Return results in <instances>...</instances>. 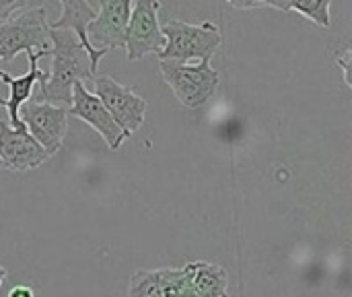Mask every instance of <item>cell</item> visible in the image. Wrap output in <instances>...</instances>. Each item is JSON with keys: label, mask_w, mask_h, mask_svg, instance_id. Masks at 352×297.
I'll return each mask as SVG.
<instances>
[{"label": "cell", "mask_w": 352, "mask_h": 297, "mask_svg": "<svg viewBox=\"0 0 352 297\" xmlns=\"http://www.w3.org/2000/svg\"><path fill=\"white\" fill-rule=\"evenodd\" d=\"M130 0H103L99 2L97 17L87 25V39L95 50H116L124 48L126 27L130 19Z\"/></svg>", "instance_id": "obj_8"}, {"label": "cell", "mask_w": 352, "mask_h": 297, "mask_svg": "<svg viewBox=\"0 0 352 297\" xmlns=\"http://www.w3.org/2000/svg\"><path fill=\"white\" fill-rule=\"evenodd\" d=\"M50 41H52V50H50L52 72L39 79L37 83L39 91L33 99L68 110L72 105L74 85L95 79V74L91 72V62L87 52L82 50L80 41L72 31L50 29Z\"/></svg>", "instance_id": "obj_1"}, {"label": "cell", "mask_w": 352, "mask_h": 297, "mask_svg": "<svg viewBox=\"0 0 352 297\" xmlns=\"http://www.w3.org/2000/svg\"><path fill=\"white\" fill-rule=\"evenodd\" d=\"M0 167H2V165H0Z\"/></svg>", "instance_id": "obj_23"}, {"label": "cell", "mask_w": 352, "mask_h": 297, "mask_svg": "<svg viewBox=\"0 0 352 297\" xmlns=\"http://www.w3.org/2000/svg\"><path fill=\"white\" fill-rule=\"evenodd\" d=\"M184 289V267L182 269H169L167 281L157 297H179Z\"/></svg>", "instance_id": "obj_16"}, {"label": "cell", "mask_w": 352, "mask_h": 297, "mask_svg": "<svg viewBox=\"0 0 352 297\" xmlns=\"http://www.w3.org/2000/svg\"><path fill=\"white\" fill-rule=\"evenodd\" d=\"M27 58H29V70L27 74H21V76H10L8 72L0 70V81L8 85V99H2L0 97V105L6 107L8 112V124L12 128H21L23 122L19 120V110L25 101L31 99L33 95V89L37 87L39 79H43L47 72H43L39 68V58H45L50 54H37V52H25Z\"/></svg>", "instance_id": "obj_12"}, {"label": "cell", "mask_w": 352, "mask_h": 297, "mask_svg": "<svg viewBox=\"0 0 352 297\" xmlns=\"http://www.w3.org/2000/svg\"><path fill=\"white\" fill-rule=\"evenodd\" d=\"M19 120L27 128V132L45 149V153L52 157L62 149L66 130H68V110L41 103L35 99H29L19 110Z\"/></svg>", "instance_id": "obj_7"}, {"label": "cell", "mask_w": 352, "mask_h": 297, "mask_svg": "<svg viewBox=\"0 0 352 297\" xmlns=\"http://www.w3.org/2000/svg\"><path fill=\"white\" fill-rule=\"evenodd\" d=\"M330 0H291V2H260V8L270 6V8H278V10H291L297 12L309 21H314L316 25L328 29L332 19H330Z\"/></svg>", "instance_id": "obj_14"}, {"label": "cell", "mask_w": 352, "mask_h": 297, "mask_svg": "<svg viewBox=\"0 0 352 297\" xmlns=\"http://www.w3.org/2000/svg\"><path fill=\"white\" fill-rule=\"evenodd\" d=\"M169 269H157V271H138L130 277L128 297H157L161 294L165 281H167Z\"/></svg>", "instance_id": "obj_15"}, {"label": "cell", "mask_w": 352, "mask_h": 297, "mask_svg": "<svg viewBox=\"0 0 352 297\" xmlns=\"http://www.w3.org/2000/svg\"><path fill=\"white\" fill-rule=\"evenodd\" d=\"M179 297H196V294L192 291V287H190V285L186 283V275H184V289H182Z\"/></svg>", "instance_id": "obj_20"}, {"label": "cell", "mask_w": 352, "mask_h": 297, "mask_svg": "<svg viewBox=\"0 0 352 297\" xmlns=\"http://www.w3.org/2000/svg\"><path fill=\"white\" fill-rule=\"evenodd\" d=\"M8 297H35L33 296V289L27 287V285H14L10 291H8Z\"/></svg>", "instance_id": "obj_19"}, {"label": "cell", "mask_w": 352, "mask_h": 297, "mask_svg": "<svg viewBox=\"0 0 352 297\" xmlns=\"http://www.w3.org/2000/svg\"><path fill=\"white\" fill-rule=\"evenodd\" d=\"M27 8L25 0H0V25L10 21L14 14L23 12Z\"/></svg>", "instance_id": "obj_17"}, {"label": "cell", "mask_w": 352, "mask_h": 297, "mask_svg": "<svg viewBox=\"0 0 352 297\" xmlns=\"http://www.w3.org/2000/svg\"><path fill=\"white\" fill-rule=\"evenodd\" d=\"M50 159L45 149L27 132L25 126L12 128L0 120V165L12 172H29Z\"/></svg>", "instance_id": "obj_9"}, {"label": "cell", "mask_w": 352, "mask_h": 297, "mask_svg": "<svg viewBox=\"0 0 352 297\" xmlns=\"http://www.w3.org/2000/svg\"><path fill=\"white\" fill-rule=\"evenodd\" d=\"M6 275H8V273H6V269H4V267H0V287H2V281L6 279Z\"/></svg>", "instance_id": "obj_21"}, {"label": "cell", "mask_w": 352, "mask_h": 297, "mask_svg": "<svg viewBox=\"0 0 352 297\" xmlns=\"http://www.w3.org/2000/svg\"><path fill=\"white\" fill-rule=\"evenodd\" d=\"M95 95L107 110V114L113 118V122L132 136L144 122L146 116V99H142L132 87L122 85L113 76H95Z\"/></svg>", "instance_id": "obj_5"}, {"label": "cell", "mask_w": 352, "mask_h": 297, "mask_svg": "<svg viewBox=\"0 0 352 297\" xmlns=\"http://www.w3.org/2000/svg\"><path fill=\"white\" fill-rule=\"evenodd\" d=\"M159 68L165 83L171 87L173 95L188 110H198L206 105L217 93V87L221 83V76L210 66V62L177 64V62L159 60Z\"/></svg>", "instance_id": "obj_3"}, {"label": "cell", "mask_w": 352, "mask_h": 297, "mask_svg": "<svg viewBox=\"0 0 352 297\" xmlns=\"http://www.w3.org/2000/svg\"><path fill=\"white\" fill-rule=\"evenodd\" d=\"M225 297H229V296H225Z\"/></svg>", "instance_id": "obj_22"}, {"label": "cell", "mask_w": 352, "mask_h": 297, "mask_svg": "<svg viewBox=\"0 0 352 297\" xmlns=\"http://www.w3.org/2000/svg\"><path fill=\"white\" fill-rule=\"evenodd\" d=\"M186 283L192 287L196 297H225L229 277L221 265L214 263H188L184 267Z\"/></svg>", "instance_id": "obj_13"}, {"label": "cell", "mask_w": 352, "mask_h": 297, "mask_svg": "<svg viewBox=\"0 0 352 297\" xmlns=\"http://www.w3.org/2000/svg\"><path fill=\"white\" fill-rule=\"evenodd\" d=\"M161 33L165 37V45L157 56L159 60L165 62H177V64H190V60L210 62V58L223 45V33L210 21H204L200 25L184 23V21H167L161 27Z\"/></svg>", "instance_id": "obj_2"}, {"label": "cell", "mask_w": 352, "mask_h": 297, "mask_svg": "<svg viewBox=\"0 0 352 297\" xmlns=\"http://www.w3.org/2000/svg\"><path fill=\"white\" fill-rule=\"evenodd\" d=\"M50 23L43 6H35L14 14L0 25V58L12 60L21 52L50 54Z\"/></svg>", "instance_id": "obj_4"}, {"label": "cell", "mask_w": 352, "mask_h": 297, "mask_svg": "<svg viewBox=\"0 0 352 297\" xmlns=\"http://www.w3.org/2000/svg\"><path fill=\"white\" fill-rule=\"evenodd\" d=\"M351 58H352V52L351 50H346V54L344 56H336V62L340 64V68L344 70V83L352 87L351 85Z\"/></svg>", "instance_id": "obj_18"}, {"label": "cell", "mask_w": 352, "mask_h": 297, "mask_svg": "<svg viewBox=\"0 0 352 297\" xmlns=\"http://www.w3.org/2000/svg\"><path fill=\"white\" fill-rule=\"evenodd\" d=\"M68 116H74V118L87 122L89 126H93L101 134V139L107 143V147L111 151H118L130 139L113 122V118L107 114V110L103 107L99 97L85 87V83L74 85V89H72V105L68 107Z\"/></svg>", "instance_id": "obj_10"}, {"label": "cell", "mask_w": 352, "mask_h": 297, "mask_svg": "<svg viewBox=\"0 0 352 297\" xmlns=\"http://www.w3.org/2000/svg\"><path fill=\"white\" fill-rule=\"evenodd\" d=\"M60 19L54 21L50 25V29H60V31H72L76 35V39L80 41L82 50L89 56L91 62V72L97 74L99 68V60L107 54L103 50H95L89 39H87V25L97 17V10L91 2H82V0H62L60 2Z\"/></svg>", "instance_id": "obj_11"}, {"label": "cell", "mask_w": 352, "mask_h": 297, "mask_svg": "<svg viewBox=\"0 0 352 297\" xmlns=\"http://www.w3.org/2000/svg\"><path fill=\"white\" fill-rule=\"evenodd\" d=\"M159 0L132 2L128 27H126V54L130 62H136L148 54H159L165 45V37L159 25Z\"/></svg>", "instance_id": "obj_6"}]
</instances>
